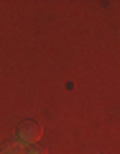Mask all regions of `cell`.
Listing matches in <instances>:
<instances>
[{
	"label": "cell",
	"mask_w": 120,
	"mask_h": 154,
	"mask_svg": "<svg viewBox=\"0 0 120 154\" xmlns=\"http://www.w3.org/2000/svg\"><path fill=\"white\" fill-rule=\"evenodd\" d=\"M38 134H41V131H38V126H36V123H23V126L18 128L16 144H21V146L26 149V146H31V144L38 139Z\"/></svg>",
	"instance_id": "1"
},
{
	"label": "cell",
	"mask_w": 120,
	"mask_h": 154,
	"mask_svg": "<svg viewBox=\"0 0 120 154\" xmlns=\"http://www.w3.org/2000/svg\"><path fill=\"white\" fill-rule=\"evenodd\" d=\"M0 154H26V149H23L21 144H16V141H13V144H8V146H3V149H0Z\"/></svg>",
	"instance_id": "2"
},
{
	"label": "cell",
	"mask_w": 120,
	"mask_h": 154,
	"mask_svg": "<svg viewBox=\"0 0 120 154\" xmlns=\"http://www.w3.org/2000/svg\"><path fill=\"white\" fill-rule=\"evenodd\" d=\"M26 154H46V149H41V146H31V149H26Z\"/></svg>",
	"instance_id": "3"
}]
</instances>
